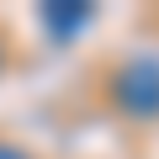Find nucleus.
I'll return each mask as SVG.
<instances>
[{"instance_id":"obj_1","label":"nucleus","mask_w":159,"mask_h":159,"mask_svg":"<svg viewBox=\"0 0 159 159\" xmlns=\"http://www.w3.org/2000/svg\"><path fill=\"white\" fill-rule=\"evenodd\" d=\"M111 101L127 117H159V58L138 53L111 74Z\"/></svg>"},{"instance_id":"obj_2","label":"nucleus","mask_w":159,"mask_h":159,"mask_svg":"<svg viewBox=\"0 0 159 159\" xmlns=\"http://www.w3.org/2000/svg\"><path fill=\"white\" fill-rule=\"evenodd\" d=\"M43 21H48V32H74V27H85L90 21V6H53V11H43Z\"/></svg>"},{"instance_id":"obj_3","label":"nucleus","mask_w":159,"mask_h":159,"mask_svg":"<svg viewBox=\"0 0 159 159\" xmlns=\"http://www.w3.org/2000/svg\"><path fill=\"white\" fill-rule=\"evenodd\" d=\"M0 159H32V154H21V148H11V143H0Z\"/></svg>"}]
</instances>
